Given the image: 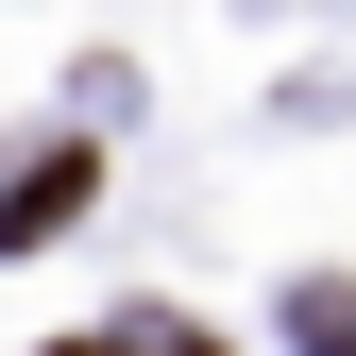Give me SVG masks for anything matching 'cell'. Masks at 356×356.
Listing matches in <instances>:
<instances>
[{
    "instance_id": "6da1fadb",
    "label": "cell",
    "mask_w": 356,
    "mask_h": 356,
    "mask_svg": "<svg viewBox=\"0 0 356 356\" xmlns=\"http://www.w3.org/2000/svg\"><path fill=\"white\" fill-rule=\"evenodd\" d=\"M85 187H102V153H85V136H51V153H17V170H0V254L68 238V220H85Z\"/></svg>"
},
{
    "instance_id": "7a4b0ae2",
    "label": "cell",
    "mask_w": 356,
    "mask_h": 356,
    "mask_svg": "<svg viewBox=\"0 0 356 356\" xmlns=\"http://www.w3.org/2000/svg\"><path fill=\"white\" fill-rule=\"evenodd\" d=\"M289 339L305 356H356V289H289Z\"/></svg>"
}]
</instances>
